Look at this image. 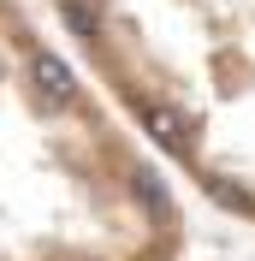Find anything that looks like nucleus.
Masks as SVG:
<instances>
[{
  "label": "nucleus",
  "mask_w": 255,
  "mask_h": 261,
  "mask_svg": "<svg viewBox=\"0 0 255 261\" xmlns=\"http://www.w3.org/2000/svg\"><path fill=\"white\" fill-rule=\"evenodd\" d=\"M184 202L24 0H0V261H178Z\"/></svg>",
  "instance_id": "f257e3e1"
},
{
  "label": "nucleus",
  "mask_w": 255,
  "mask_h": 261,
  "mask_svg": "<svg viewBox=\"0 0 255 261\" xmlns=\"http://www.w3.org/2000/svg\"><path fill=\"white\" fill-rule=\"evenodd\" d=\"M119 125L220 214L255 226V0H48Z\"/></svg>",
  "instance_id": "f03ea898"
}]
</instances>
